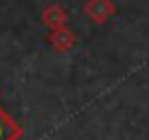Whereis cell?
<instances>
[{
    "mask_svg": "<svg viewBox=\"0 0 149 140\" xmlns=\"http://www.w3.org/2000/svg\"><path fill=\"white\" fill-rule=\"evenodd\" d=\"M20 136H22V127L0 105V140H20Z\"/></svg>",
    "mask_w": 149,
    "mask_h": 140,
    "instance_id": "6da1fadb",
    "label": "cell"
}]
</instances>
